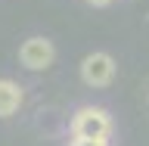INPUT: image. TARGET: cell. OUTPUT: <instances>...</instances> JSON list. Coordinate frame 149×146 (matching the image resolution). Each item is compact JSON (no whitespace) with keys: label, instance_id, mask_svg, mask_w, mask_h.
Masks as SVG:
<instances>
[{"label":"cell","instance_id":"6da1fadb","mask_svg":"<svg viewBox=\"0 0 149 146\" xmlns=\"http://www.w3.org/2000/svg\"><path fill=\"white\" fill-rule=\"evenodd\" d=\"M72 134H74V137H87V140H109V134H112L109 112H106V109H93V106L74 112Z\"/></svg>","mask_w":149,"mask_h":146},{"label":"cell","instance_id":"7a4b0ae2","mask_svg":"<svg viewBox=\"0 0 149 146\" xmlns=\"http://www.w3.org/2000/svg\"><path fill=\"white\" fill-rule=\"evenodd\" d=\"M81 78H84V84H90V87H106V84H112V78H115V59H112L109 53H90L81 62Z\"/></svg>","mask_w":149,"mask_h":146},{"label":"cell","instance_id":"5b68a950","mask_svg":"<svg viewBox=\"0 0 149 146\" xmlns=\"http://www.w3.org/2000/svg\"><path fill=\"white\" fill-rule=\"evenodd\" d=\"M72 146H109V140H87V137H74Z\"/></svg>","mask_w":149,"mask_h":146},{"label":"cell","instance_id":"8992f818","mask_svg":"<svg viewBox=\"0 0 149 146\" xmlns=\"http://www.w3.org/2000/svg\"><path fill=\"white\" fill-rule=\"evenodd\" d=\"M87 3H90V6H109L112 0H87Z\"/></svg>","mask_w":149,"mask_h":146},{"label":"cell","instance_id":"3957f363","mask_svg":"<svg viewBox=\"0 0 149 146\" xmlns=\"http://www.w3.org/2000/svg\"><path fill=\"white\" fill-rule=\"evenodd\" d=\"M53 44L47 41V37H28L25 44L19 47V59H22V65L25 68H31V72H40V68H47V65L53 62Z\"/></svg>","mask_w":149,"mask_h":146},{"label":"cell","instance_id":"277c9868","mask_svg":"<svg viewBox=\"0 0 149 146\" xmlns=\"http://www.w3.org/2000/svg\"><path fill=\"white\" fill-rule=\"evenodd\" d=\"M22 106V87L16 81H0V118H9Z\"/></svg>","mask_w":149,"mask_h":146}]
</instances>
